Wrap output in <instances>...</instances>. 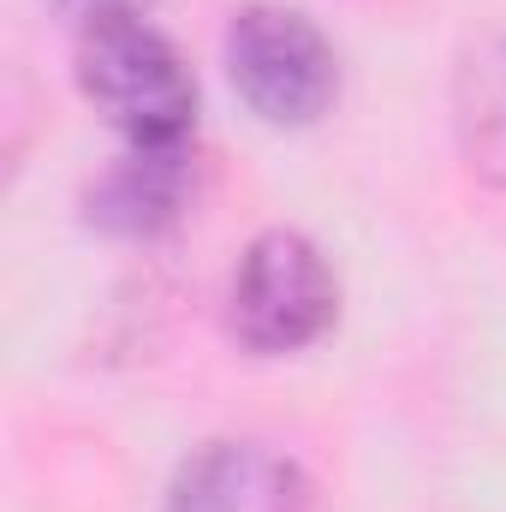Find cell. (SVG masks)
Segmentation results:
<instances>
[{
	"mask_svg": "<svg viewBox=\"0 0 506 512\" xmlns=\"http://www.w3.org/2000/svg\"><path fill=\"white\" fill-rule=\"evenodd\" d=\"M78 90L90 108L143 149H185L197 126V84L179 48L143 12H102L78 30Z\"/></svg>",
	"mask_w": 506,
	"mask_h": 512,
	"instance_id": "6da1fadb",
	"label": "cell"
},
{
	"mask_svg": "<svg viewBox=\"0 0 506 512\" xmlns=\"http://www.w3.org/2000/svg\"><path fill=\"white\" fill-rule=\"evenodd\" d=\"M66 6H78L84 18H102V12H137V0H66Z\"/></svg>",
	"mask_w": 506,
	"mask_h": 512,
	"instance_id": "52a82bcc",
	"label": "cell"
},
{
	"mask_svg": "<svg viewBox=\"0 0 506 512\" xmlns=\"http://www.w3.org/2000/svg\"><path fill=\"white\" fill-rule=\"evenodd\" d=\"M227 78L268 126H316L340 90L334 42L292 6H245L227 30Z\"/></svg>",
	"mask_w": 506,
	"mask_h": 512,
	"instance_id": "3957f363",
	"label": "cell"
},
{
	"mask_svg": "<svg viewBox=\"0 0 506 512\" xmlns=\"http://www.w3.org/2000/svg\"><path fill=\"white\" fill-rule=\"evenodd\" d=\"M161 512H304V477L268 441L227 435L179 465Z\"/></svg>",
	"mask_w": 506,
	"mask_h": 512,
	"instance_id": "277c9868",
	"label": "cell"
},
{
	"mask_svg": "<svg viewBox=\"0 0 506 512\" xmlns=\"http://www.w3.org/2000/svg\"><path fill=\"white\" fill-rule=\"evenodd\" d=\"M334 310H340V286L316 239H304L298 227H268L245 245L233 268V292H227L239 346H251L262 358L304 352L310 340L328 334Z\"/></svg>",
	"mask_w": 506,
	"mask_h": 512,
	"instance_id": "7a4b0ae2",
	"label": "cell"
},
{
	"mask_svg": "<svg viewBox=\"0 0 506 512\" xmlns=\"http://www.w3.org/2000/svg\"><path fill=\"white\" fill-rule=\"evenodd\" d=\"M453 137L465 167L506 191V36H483L453 66Z\"/></svg>",
	"mask_w": 506,
	"mask_h": 512,
	"instance_id": "8992f818",
	"label": "cell"
},
{
	"mask_svg": "<svg viewBox=\"0 0 506 512\" xmlns=\"http://www.w3.org/2000/svg\"><path fill=\"white\" fill-rule=\"evenodd\" d=\"M185 203V149H143L126 143V155H114L90 197H84V215L102 227V233H120V239H149L161 233Z\"/></svg>",
	"mask_w": 506,
	"mask_h": 512,
	"instance_id": "5b68a950",
	"label": "cell"
}]
</instances>
